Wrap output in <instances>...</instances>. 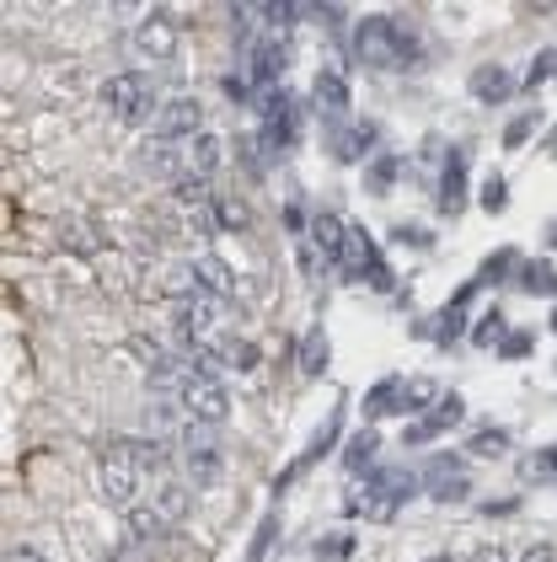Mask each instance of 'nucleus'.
Wrapping results in <instances>:
<instances>
[{
	"mask_svg": "<svg viewBox=\"0 0 557 562\" xmlns=\"http://www.w3.org/2000/svg\"><path fill=\"white\" fill-rule=\"evenodd\" d=\"M311 225H316V247H322V253H333L338 262H344V247H349V225H344L338 214H316Z\"/></svg>",
	"mask_w": 557,
	"mask_h": 562,
	"instance_id": "nucleus-20",
	"label": "nucleus"
},
{
	"mask_svg": "<svg viewBox=\"0 0 557 562\" xmlns=\"http://www.w3.org/2000/svg\"><path fill=\"white\" fill-rule=\"evenodd\" d=\"M456 338H461V301H451V306L440 311V321H434V343H445V349H451Z\"/></svg>",
	"mask_w": 557,
	"mask_h": 562,
	"instance_id": "nucleus-31",
	"label": "nucleus"
},
{
	"mask_svg": "<svg viewBox=\"0 0 557 562\" xmlns=\"http://www.w3.org/2000/svg\"><path fill=\"white\" fill-rule=\"evenodd\" d=\"M531 477H536V482H557V445L531 456Z\"/></svg>",
	"mask_w": 557,
	"mask_h": 562,
	"instance_id": "nucleus-36",
	"label": "nucleus"
},
{
	"mask_svg": "<svg viewBox=\"0 0 557 562\" xmlns=\"http://www.w3.org/2000/svg\"><path fill=\"white\" fill-rule=\"evenodd\" d=\"M553 332H557V311H553Z\"/></svg>",
	"mask_w": 557,
	"mask_h": 562,
	"instance_id": "nucleus-46",
	"label": "nucleus"
},
{
	"mask_svg": "<svg viewBox=\"0 0 557 562\" xmlns=\"http://www.w3.org/2000/svg\"><path fill=\"white\" fill-rule=\"evenodd\" d=\"M301 273H311V279H316V273H322V253H316V242H301Z\"/></svg>",
	"mask_w": 557,
	"mask_h": 562,
	"instance_id": "nucleus-42",
	"label": "nucleus"
},
{
	"mask_svg": "<svg viewBox=\"0 0 557 562\" xmlns=\"http://www.w3.org/2000/svg\"><path fill=\"white\" fill-rule=\"evenodd\" d=\"M423 562H456V558H445V552H434V558H423Z\"/></svg>",
	"mask_w": 557,
	"mask_h": 562,
	"instance_id": "nucleus-44",
	"label": "nucleus"
},
{
	"mask_svg": "<svg viewBox=\"0 0 557 562\" xmlns=\"http://www.w3.org/2000/svg\"><path fill=\"white\" fill-rule=\"evenodd\" d=\"M375 450H381V434H375V429H359L355 440L344 445V466L359 471V466H370V460H375Z\"/></svg>",
	"mask_w": 557,
	"mask_h": 562,
	"instance_id": "nucleus-23",
	"label": "nucleus"
},
{
	"mask_svg": "<svg viewBox=\"0 0 557 562\" xmlns=\"http://www.w3.org/2000/svg\"><path fill=\"white\" fill-rule=\"evenodd\" d=\"M355 558V536H322L316 541V562H349Z\"/></svg>",
	"mask_w": 557,
	"mask_h": 562,
	"instance_id": "nucleus-29",
	"label": "nucleus"
},
{
	"mask_svg": "<svg viewBox=\"0 0 557 562\" xmlns=\"http://www.w3.org/2000/svg\"><path fill=\"white\" fill-rule=\"evenodd\" d=\"M97 493H102V504L118 514L146 504V466L129 456V440H124V434H107L97 445Z\"/></svg>",
	"mask_w": 557,
	"mask_h": 562,
	"instance_id": "nucleus-1",
	"label": "nucleus"
},
{
	"mask_svg": "<svg viewBox=\"0 0 557 562\" xmlns=\"http://www.w3.org/2000/svg\"><path fill=\"white\" fill-rule=\"evenodd\" d=\"M199 103L194 97H177V103L161 107V124H155V145H172V151H183L194 134H204L199 129Z\"/></svg>",
	"mask_w": 557,
	"mask_h": 562,
	"instance_id": "nucleus-8",
	"label": "nucleus"
},
{
	"mask_svg": "<svg viewBox=\"0 0 557 562\" xmlns=\"http://www.w3.org/2000/svg\"><path fill=\"white\" fill-rule=\"evenodd\" d=\"M531 349H536V332H509L504 343H499V354L504 359H525Z\"/></svg>",
	"mask_w": 557,
	"mask_h": 562,
	"instance_id": "nucleus-37",
	"label": "nucleus"
},
{
	"mask_svg": "<svg viewBox=\"0 0 557 562\" xmlns=\"http://www.w3.org/2000/svg\"><path fill=\"white\" fill-rule=\"evenodd\" d=\"M274 536H279V519L268 514V519H263V530H257V536H253V562H263V552L274 547Z\"/></svg>",
	"mask_w": 557,
	"mask_h": 562,
	"instance_id": "nucleus-38",
	"label": "nucleus"
},
{
	"mask_svg": "<svg viewBox=\"0 0 557 562\" xmlns=\"http://www.w3.org/2000/svg\"><path fill=\"white\" fill-rule=\"evenodd\" d=\"M509 332H504V311H488L477 327H472V343H504Z\"/></svg>",
	"mask_w": 557,
	"mask_h": 562,
	"instance_id": "nucleus-32",
	"label": "nucleus"
},
{
	"mask_svg": "<svg viewBox=\"0 0 557 562\" xmlns=\"http://www.w3.org/2000/svg\"><path fill=\"white\" fill-rule=\"evenodd\" d=\"M285 70V49L279 44H257V54H253V75H257V86H268L274 92V75Z\"/></svg>",
	"mask_w": 557,
	"mask_h": 562,
	"instance_id": "nucleus-25",
	"label": "nucleus"
},
{
	"mask_svg": "<svg viewBox=\"0 0 557 562\" xmlns=\"http://www.w3.org/2000/svg\"><path fill=\"white\" fill-rule=\"evenodd\" d=\"M5 562H49V558H44L38 547H27V541H11V547H5Z\"/></svg>",
	"mask_w": 557,
	"mask_h": 562,
	"instance_id": "nucleus-40",
	"label": "nucleus"
},
{
	"mask_svg": "<svg viewBox=\"0 0 557 562\" xmlns=\"http://www.w3.org/2000/svg\"><path fill=\"white\" fill-rule=\"evenodd\" d=\"M301 370H305V380H316V375L327 370V338H322V327L301 343Z\"/></svg>",
	"mask_w": 557,
	"mask_h": 562,
	"instance_id": "nucleus-26",
	"label": "nucleus"
},
{
	"mask_svg": "<svg viewBox=\"0 0 557 562\" xmlns=\"http://www.w3.org/2000/svg\"><path fill=\"white\" fill-rule=\"evenodd\" d=\"M466 450L477 460H499V456H509V434L504 429H477V434L466 440Z\"/></svg>",
	"mask_w": 557,
	"mask_h": 562,
	"instance_id": "nucleus-24",
	"label": "nucleus"
},
{
	"mask_svg": "<svg viewBox=\"0 0 557 562\" xmlns=\"http://www.w3.org/2000/svg\"><path fill=\"white\" fill-rule=\"evenodd\" d=\"M547 75H557V49H542V54H536V65H531V75H525V86H520V92H536V86H542Z\"/></svg>",
	"mask_w": 557,
	"mask_h": 562,
	"instance_id": "nucleus-34",
	"label": "nucleus"
},
{
	"mask_svg": "<svg viewBox=\"0 0 557 562\" xmlns=\"http://www.w3.org/2000/svg\"><path fill=\"white\" fill-rule=\"evenodd\" d=\"M472 562H514V552H509L504 541H488V547H477V558Z\"/></svg>",
	"mask_w": 557,
	"mask_h": 562,
	"instance_id": "nucleus-43",
	"label": "nucleus"
},
{
	"mask_svg": "<svg viewBox=\"0 0 557 562\" xmlns=\"http://www.w3.org/2000/svg\"><path fill=\"white\" fill-rule=\"evenodd\" d=\"M547 247H557V225H553V231H547Z\"/></svg>",
	"mask_w": 557,
	"mask_h": 562,
	"instance_id": "nucleus-45",
	"label": "nucleus"
},
{
	"mask_svg": "<svg viewBox=\"0 0 557 562\" xmlns=\"http://www.w3.org/2000/svg\"><path fill=\"white\" fill-rule=\"evenodd\" d=\"M397 172H403V161L381 151L370 166H364V188H370V194H392V188H397Z\"/></svg>",
	"mask_w": 557,
	"mask_h": 562,
	"instance_id": "nucleus-21",
	"label": "nucleus"
},
{
	"mask_svg": "<svg viewBox=\"0 0 557 562\" xmlns=\"http://www.w3.org/2000/svg\"><path fill=\"white\" fill-rule=\"evenodd\" d=\"M305 11H311V5H295V0H268V5H257V22H263V27H274V33H290Z\"/></svg>",
	"mask_w": 557,
	"mask_h": 562,
	"instance_id": "nucleus-19",
	"label": "nucleus"
},
{
	"mask_svg": "<svg viewBox=\"0 0 557 562\" xmlns=\"http://www.w3.org/2000/svg\"><path fill=\"white\" fill-rule=\"evenodd\" d=\"M461 199H466V166H461V155L451 151L445 155V177H440V209H445V214H456Z\"/></svg>",
	"mask_w": 557,
	"mask_h": 562,
	"instance_id": "nucleus-18",
	"label": "nucleus"
},
{
	"mask_svg": "<svg viewBox=\"0 0 557 562\" xmlns=\"http://www.w3.org/2000/svg\"><path fill=\"white\" fill-rule=\"evenodd\" d=\"M102 107L118 118V124H129V129H140V124H151L155 118V81L146 70H118V75H107L102 81Z\"/></svg>",
	"mask_w": 557,
	"mask_h": 562,
	"instance_id": "nucleus-3",
	"label": "nucleus"
},
{
	"mask_svg": "<svg viewBox=\"0 0 557 562\" xmlns=\"http://www.w3.org/2000/svg\"><path fill=\"white\" fill-rule=\"evenodd\" d=\"M509 262H514V253H494L488 257V262H483V273H477V279H472V284H477V290H483V284H499V279H509Z\"/></svg>",
	"mask_w": 557,
	"mask_h": 562,
	"instance_id": "nucleus-33",
	"label": "nucleus"
},
{
	"mask_svg": "<svg viewBox=\"0 0 557 562\" xmlns=\"http://www.w3.org/2000/svg\"><path fill=\"white\" fill-rule=\"evenodd\" d=\"M188 279H194V290H204V295H220V301L236 290V273H231V262H220V257H199Z\"/></svg>",
	"mask_w": 557,
	"mask_h": 562,
	"instance_id": "nucleus-16",
	"label": "nucleus"
},
{
	"mask_svg": "<svg viewBox=\"0 0 557 562\" xmlns=\"http://www.w3.org/2000/svg\"><path fill=\"white\" fill-rule=\"evenodd\" d=\"M177 166H183V177H204V183H209V172L220 166V140H214V134H194V140L183 145V161H177Z\"/></svg>",
	"mask_w": 557,
	"mask_h": 562,
	"instance_id": "nucleus-15",
	"label": "nucleus"
},
{
	"mask_svg": "<svg viewBox=\"0 0 557 562\" xmlns=\"http://www.w3.org/2000/svg\"><path fill=\"white\" fill-rule=\"evenodd\" d=\"M536 124H542L536 113H520V118H509V124H504V145H509V151H520V145L536 134Z\"/></svg>",
	"mask_w": 557,
	"mask_h": 562,
	"instance_id": "nucleus-30",
	"label": "nucleus"
},
{
	"mask_svg": "<svg viewBox=\"0 0 557 562\" xmlns=\"http://www.w3.org/2000/svg\"><path fill=\"white\" fill-rule=\"evenodd\" d=\"M514 284H520L525 295H553V290H557L553 262H520V273H514Z\"/></svg>",
	"mask_w": 557,
	"mask_h": 562,
	"instance_id": "nucleus-22",
	"label": "nucleus"
},
{
	"mask_svg": "<svg viewBox=\"0 0 557 562\" xmlns=\"http://www.w3.org/2000/svg\"><path fill=\"white\" fill-rule=\"evenodd\" d=\"M483 209H504V177H499V172H494L488 188H483Z\"/></svg>",
	"mask_w": 557,
	"mask_h": 562,
	"instance_id": "nucleus-41",
	"label": "nucleus"
},
{
	"mask_svg": "<svg viewBox=\"0 0 557 562\" xmlns=\"http://www.w3.org/2000/svg\"><path fill=\"white\" fill-rule=\"evenodd\" d=\"M364 493H370L375 514H392V510H403L407 499H413V477H407L403 466H392V471H370Z\"/></svg>",
	"mask_w": 557,
	"mask_h": 562,
	"instance_id": "nucleus-11",
	"label": "nucleus"
},
{
	"mask_svg": "<svg viewBox=\"0 0 557 562\" xmlns=\"http://www.w3.org/2000/svg\"><path fill=\"white\" fill-rule=\"evenodd\" d=\"M295 134H301V107H295V97H290L285 86H274V92L263 97V140H268L274 151H290Z\"/></svg>",
	"mask_w": 557,
	"mask_h": 562,
	"instance_id": "nucleus-7",
	"label": "nucleus"
},
{
	"mask_svg": "<svg viewBox=\"0 0 557 562\" xmlns=\"http://www.w3.org/2000/svg\"><path fill=\"white\" fill-rule=\"evenodd\" d=\"M113 562H161V547H140V541H118Z\"/></svg>",
	"mask_w": 557,
	"mask_h": 562,
	"instance_id": "nucleus-35",
	"label": "nucleus"
},
{
	"mask_svg": "<svg viewBox=\"0 0 557 562\" xmlns=\"http://www.w3.org/2000/svg\"><path fill=\"white\" fill-rule=\"evenodd\" d=\"M375 134H381V129H375L370 118H359L355 129H349V145H344V151H338V155H349V161H359V155H364V151H375Z\"/></svg>",
	"mask_w": 557,
	"mask_h": 562,
	"instance_id": "nucleus-28",
	"label": "nucleus"
},
{
	"mask_svg": "<svg viewBox=\"0 0 557 562\" xmlns=\"http://www.w3.org/2000/svg\"><path fill=\"white\" fill-rule=\"evenodd\" d=\"M456 423H461V397H440V408H429L423 423L407 429V445H429V440H440V434L456 429Z\"/></svg>",
	"mask_w": 557,
	"mask_h": 562,
	"instance_id": "nucleus-13",
	"label": "nucleus"
},
{
	"mask_svg": "<svg viewBox=\"0 0 557 562\" xmlns=\"http://www.w3.org/2000/svg\"><path fill=\"white\" fill-rule=\"evenodd\" d=\"M311 113L322 118V124H344L349 118V81L338 75V70H322L316 81H311Z\"/></svg>",
	"mask_w": 557,
	"mask_h": 562,
	"instance_id": "nucleus-10",
	"label": "nucleus"
},
{
	"mask_svg": "<svg viewBox=\"0 0 557 562\" xmlns=\"http://www.w3.org/2000/svg\"><path fill=\"white\" fill-rule=\"evenodd\" d=\"M220 321H225V301H220V295H204V290L177 295V306H172L177 343H209V332H214Z\"/></svg>",
	"mask_w": 557,
	"mask_h": 562,
	"instance_id": "nucleus-5",
	"label": "nucleus"
},
{
	"mask_svg": "<svg viewBox=\"0 0 557 562\" xmlns=\"http://www.w3.org/2000/svg\"><path fill=\"white\" fill-rule=\"evenodd\" d=\"M423 488H429V499H434V504H461V499L472 493L466 471H461V477H434V482H423Z\"/></svg>",
	"mask_w": 557,
	"mask_h": 562,
	"instance_id": "nucleus-27",
	"label": "nucleus"
},
{
	"mask_svg": "<svg viewBox=\"0 0 557 562\" xmlns=\"http://www.w3.org/2000/svg\"><path fill=\"white\" fill-rule=\"evenodd\" d=\"M472 97H477V103H509V97H514V75H509L504 65H477V70H472Z\"/></svg>",
	"mask_w": 557,
	"mask_h": 562,
	"instance_id": "nucleus-14",
	"label": "nucleus"
},
{
	"mask_svg": "<svg viewBox=\"0 0 557 562\" xmlns=\"http://www.w3.org/2000/svg\"><path fill=\"white\" fill-rule=\"evenodd\" d=\"M172 402L188 412L194 423H204V429H214V423H225V418H231V391H225L220 380H188Z\"/></svg>",
	"mask_w": 557,
	"mask_h": 562,
	"instance_id": "nucleus-6",
	"label": "nucleus"
},
{
	"mask_svg": "<svg viewBox=\"0 0 557 562\" xmlns=\"http://www.w3.org/2000/svg\"><path fill=\"white\" fill-rule=\"evenodd\" d=\"M183 477L194 488H220L225 482V456H220V440H199V445H183Z\"/></svg>",
	"mask_w": 557,
	"mask_h": 562,
	"instance_id": "nucleus-9",
	"label": "nucleus"
},
{
	"mask_svg": "<svg viewBox=\"0 0 557 562\" xmlns=\"http://www.w3.org/2000/svg\"><path fill=\"white\" fill-rule=\"evenodd\" d=\"M355 54L364 65H413L418 44L403 33V22H392V16H364L355 27Z\"/></svg>",
	"mask_w": 557,
	"mask_h": 562,
	"instance_id": "nucleus-4",
	"label": "nucleus"
},
{
	"mask_svg": "<svg viewBox=\"0 0 557 562\" xmlns=\"http://www.w3.org/2000/svg\"><path fill=\"white\" fill-rule=\"evenodd\" d=\"M135 49L151 59H172L177 54V27L166 11H146V22H135Z\"/></svg>",
	"mask_w": 557,
	"mask_h": 562,
	"instance_id": "nucleus-12",
	"label": "nucleus"
},
{
	"mask_svg": "<svg viewBox=\"0 0 557 562\" xmlns=\"http://www.w3.org/2000/svg\"><path fill=\"white\" fill-rule=\"evenodd\" d=\"M364 412H370V418L407 412V380H403V375H386V380H375V386H370V397H364Z\"/></svg>",
	"mask_w": 557,
	"mask_h": 562,
	"instance_id": "nucleus-17",
	"label": "nucleus"
},
{
	"mask_svg": "<svg viewBox=\"0 0 557 562\" xmlns=\"http://www.w3.org/2000/svg\"><path fill=\"white\" fill-rule=\"evenodd\" d=\"M514 562H557V547H553V541H531V547H525Z\"/></svg>",
	"mask_w": 557,
	"mask_h": 562,
	"instance_id": "nucleus-39",
	"label": "nucleus"
},
{
	"mask_svg": "<svg viewBox=\"0 0 557 562\" xmlns=\"http://www.w3.org/2000/svg\"><path fill=\"white\" fill-rule=\"evenodd\" d=\"M188 514V488L183 482H161L146 504L124 514V541H140V547H161Z\"/></svg>",
	"mask_w": 557,
	"mask_h": 562,
	"instance_id": "nucleus-2",
	"label": "nucleus"
}]
</instances>
